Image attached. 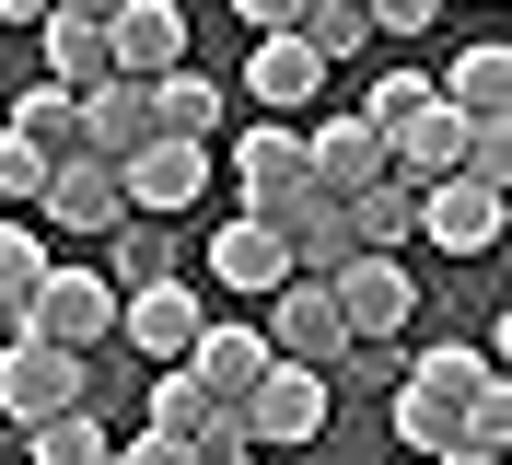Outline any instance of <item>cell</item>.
Here are the masks:
<instances>
[{"label":"cell","instance_id":"cell-5","mask_svg":"<svg viewBox=\"0 0 512 465\" xmlns=\"http://www.w3.org/2000/svg\"><path fill=\"white\" fill-rule=\"evenodd\" d=\"M256 326H268V349H280V361H315V372H338V349H350L338 291H326V279H303V268H291L280 291L256 303Z\"/></svg>","mask_w":512,"mask_h":465},{"label":"cell","instance_id":"cell-28","mask_svg":"<svg viewBox=\"0 0 512 465\" xmlns=\"http://www.w3.org/2000/svg\"><path fill=\"white\" fill-rule=\"evenodd\" d=\"M35 279H47V233L35 221H0V314H24Z\"/></svg>","mask_w":512,"mask_h":465},{"label":"cell","instance_id":"cell-26","mask_svg":"<svg viewBox=\"0 0 512 465\" xmlns=\"http://www.w3.org/2000/svg\"><path fill=\"white\" fill-rule=\"evenodd\" d=\"M105 245H117V268H105V279H117V291H128V279H163V268H175V221L128 210L117 233H105Z\"/></svg>","mask_w":512,"mask_h":465},{"label":"cell","instance_id":"cell-18","mask_svg":"<svg viewBox=\"0 0 512 465\" xmlns=\"http://www.w3.org/2000/svg\"><path fill=\"white\" fill-rule=\"evenodd\" d=\"M268 361H280V349H268V326H210V314H198V338H187V372L210 384V396H245V384H256Z\"/></svg>","mask_w":512,"mask_h":465},{"label":"cell","instance_id":"cell-9","mask_svg":"<svg viewBox=\"0 0 512 465\" xmlns=\"http://www.w3.org/2000/svg\"><path fill=\"white\" fill-rule=\"evenodd\" d=\"M117 338L140 349V361H187V338H198V279H128L117 291Z\"/></svg>","mask_w":512,"mask_h":465},{"label":"cell","instance_id":"cell-30","mask_svg":"<svg viewBox=\"0 0 512 465\" xmlns=\"http://www.w3.org/2000/svg\"><path fill=\"white\" fill-rule=\"evenodd\" d=\"M35 186H47V152H35V140H12V128H0V198H24V210H35Z\"/></svg>","mask_w":512,"mask_h":465},{"label":"cell","instance_id":"cell-19","mask_svg":"<svg viewBox=\"0 0 512 465\" xmlns=\"http://www.w3.org/2000/svg\"><path fill=\"white\" fill-rule=\"evenodd\" d=\"M140 140H163V128H152V93H140V82H94V93H82V152L128 163Z\"/></svg>","mask_w":512,"mask_h":465},{"label":"cell","instance_id":"cell-25","mask_svg":"<svg viewBox=\"0 0 512 465\" xmlns=\"http://www.w3.org/2000/svg\"><path fill=\"white\" fill-rule=\"evenodd\" d=\"M12 140H35L47 163H59V152H82V93H70V82H35V93H12Z\"/></svg>","mask_w":512,"mask_h":465},{"label":"cell","instance_id":"cell-16","mask_svg":"<svg viewBox=\"0 0 512 465\" xmlns=\"http://www.w3.org/2000/svg\"><path fill=\"white\" fill-rule=\"evenodd\" d=\"M384 407H396V442H408V454H443L454 419H466V384H443L431 361H408L396 384H384Z\"/></svg>","mask_w":512,"mask_h":465},{"label":"cell","instance_id":"cell-20","mask_svg":"<svg viewBox=\"0 0 512 465\" xmlns=\"http://www.w3.org/2000/svg\"><path fill=\"white\" fill-rule=\"evenodd\" d=\"M431 93H443L454 117H512V47H501V35H478V47H466Z\"/></svg>","mask_w":512,"mask_h":465},{"label":"cell","instance_id":"cell-37","mask_svg":"<svg viewBox=\"0 0 512 465\" xmlns=\"http://www.w3.org/2000/svg\"><path fill=\"white\" fill-rule=\"evenodd\" d=\"M198 465H256V442H245V454H198Z\"/></svg>","mask_w":512,"mask_h":465},{"label":"cell","instance_id":"cell-35","mask_svg":"<svg viewBox=\"0 0 512 465\" xmlns=\"http://www.w3.org/2000/svg\"><path fill=\"white\" fill-rule=\"evenodd\" d=\"M47 12H59V0H0V24H47Z\"/></svg>","mask_w":512,"mask_h":465},{"label":"cell","instance_id":"cell-3","mask_svg":"<svg viewBox=\"0 0 512 465\" xmlns=\"http://www.w3.org/2000/svg\"><path fill=\"white\" fill-rule=\"evenodd\" d=\"M233 198H245V221H291V198H315L303 128L291 117H245V140H233Z\"/></svg>","mask_w":512,"mask_h":465},{"label":"cell","instance_id":"cell-8","mask_svg":"<svg viewBox=\"0 0 512 465\" xmlns=\"http://www.w3.org/2000/svg\"><path fill=\"white\" fill-rule=\"evenodd\" d=\"M152 431L198 442V454H245V407H233V396H210L187 361H152Z\"/></svg>","mask_w":512,"mask_h":465},{"label":"cell","instance_id":"cell-33","mask_svg":"<svg viewBox=\"0 0 512 465\" xmlns=\"http://www.w3.org/2000/svg\"><path fill=\"white\" fill-rule=\"evenodd\" d=\"M303 12H315V0H233L245 35H303Z\"/></svg>","mask_w":512,"mask_h":465},{"label":"cell","instance_id":"cell-36","mask_svg":"<svg viewBox=\"0 0 512 465\" xmlns=\"http://www.w3.org/2000/svg\"><path fill=\"white\" fill-rule=\"evenodd\" d=\"M59 12H82V24H105V12H117V0H59Z\"/></svg>","mask_w":512,"mask_h":465},{"label":"cell","instance_id":"cell-13","mask_svg":"<svg viewBox=\"0 0 512 465\" xmlns=\"http://www.w3.org/2000/svg\"><path fill=\"white\" fill-rule=\"evenodd\" d=\"M233 93H256V117H303V105L326 93V59L303 47V35H256V59H245Z\"/></svg>","mask_w":512,"mask_h":465},{"label":"cell","instance_id":"cell-12","mask_svg":"<svg viewBox=\"0 0 512 465\" xmlns=\"http://www.w3.org/2000/svg\"><path fill=\"white\" fill-rule=\"evenodd\" d=\"M105 59H117V82L175 70L187 59V12H175V0H117V12H105Z\"/></svg>","mask_w":512,"mask_h":465},{"label":"cell","instance_id":"cell-22","mask_svg":"<svg viewBox=\"0 0 512 465\" xmlns=\"http://www.w3.org/2000/svg\"><path fill=\"white\" fill-rule=\"evenodd\" d=\"M280 245H291V268H303V279H326L338 256H350V198H326V186H315V198H291Z\"/></svg>","mask_w":512,"mask_h":465},{"label":"cell","instance_id":"cell-23","mask_svg":"<svg viewBox=\"0 0 512 465\" xmlns=\"http://www.w3.org/2000/svg\"><path fill=\"white\" fill-rule=\"evenodd\" d=\"M35 47H47V82H70V93L117 82V59H105V24H82V12H47V24H35Z\"/></svg>","mask_w":512,"mask_h":465},{"label":"cell","instance_id":"cell-14","mask_svg":"<svg viewBox=\"0 0 512 465\" xmlns=\"http://www.w3.org/2000/svg\"><path fill=\"white\" fill-rule=\"evenodd\" d=\"M210 279H222V291H245V303H268V291L291 279V245H280V221H245V210H233L222 233H210Z\"/></svg>","mask_w":512,"mask_h":465},{"label":"cell","instance_id":"cell-10","mask_svg":"<svg viewBox=\"0 0 512 465\" xmlns=\"http://www.w3.org/2000/svg\"><path fill=\"white\" fill-rule=\"evenodd\" d=\"M419 245L489 256V245H501V186H489V175H431V186H419Z\"/></svg>","mask_w":512,"mask_h":465},{"label":"cell","instance_id":"cell-6","mask_svg":"<svg viewBox=\"0 0 512 465\" xmlns=\"http://www.w3.org/2000/svg\"><path fill=\"white\" fill-rule=\"evenodd\" d=\"M35 210L59 221L70 245H94V233H117V221H128V186H117V163H105V152H59V163H47V186H35Z\"/></svg>","mask_w":512,"mask_h":465},{"label":"cell","instance_id":"cell-4","mask_svg":"<svg viewBox=\"0 0 512 465\" xmlns=\"http://www.w3.org/2000/svg\"><path fill=\"white\" fill-rule=\"evenodd\" d=\"M326 291H338V326L350 338H396L419 314V279H408V256H373V245H350L338 268H326Z\"/></svg>","mask_w":512,"mask_h":465},{"label":"cell","instance_id":"cell-38","mask_svg":"<svg viewBox=\"0 0 512 465\" xmlns=\"http://www.w3.org/2000/svg\"><path fill=\"white\" fill-rule=\"evenodd\" d=\"M408 465H419V454H408Z\"/></svg>","mask_w":512,"mask_h":465},{"label":"cell","instance_id":"cell-11","mask_svg":"<svg viewBox=\"0 0 512 465\" xmlns=\"http://www.w3.org/2000/svg\"><path fill=\"white\" fill-rule=\"evenodd\" d=\"M117 186H128V210H152V221L198 210V186H210V140H140V152L117 163Z\"/></svg>","mask_w":512,"mask_h":465},{"label":"cell","instance_id":"cell-34","mask_svg":"<svg viewBox=\"0 0 512 465\" xmlns=\"http://www.w3.org/2000/svg\"><path fill=\"white\" fill-rule=\"evenodd\" d=\"M419 465H501V454H478V442H443V454H419Z\"/></svg>","mask_w":512,"mask_h":465},{"label":"cell","instance_id":"cell-7","mask_svg":"<svg viewBox=\"0 0 512 465\" xmlns=\"http://www.w3.org/2000/svg\"><path fill=\"white\" fill-rule=\"evenodd\" d=\"M233 407H245V442H280V454H291V442L326 431V372L315 361H268Z\"/></svg>","mask_w":512,"mask_h":465},{"label":"cell","instance_id":"cell-29","mask_svg":"<svg viewBox=\"0 0 512 465\" xmlns=\"http://www.w3.org/2000/svg\"><path fill=\"white\" fill-rule=\"evenodd\" d=\"M419 105H431V70H384V82H361V117H373V128H408Z\"/></svg>","mask_w":512,"mask_h":465},{"label":"cell","instance_id":"cell-2","mask_svg":"<svg viewBox=\"0 0 512 465\" xmlns=\"http://www.w3.org/2000/svg\"><path fill=\"white\" fill-rule=\"evenodd\" d=\"M94 396V349H47V338H0V419L24 431V419H47V407H82Z\"/></svg>","mask_w":512,"mask_h":465},{"label":"cell","instance_id":"cell-27","mask_svg":"<svg viewBox=\"0 0 512 465\" xmlns=\"http://www.w3.org/2000/svg\"><path fill=\"white\" fill-rule=\"evenodd\" d=\"M303 47H315L326 70L361 59V47H373V12H361V0H315V12H303Z\"/></svg>","mask_w":512,"mask_h":465},{"label":"cell","instance_id":"cell-21","mask_svg":"<svg viewBox=\"0 0 512 465\" xmlns=\"http://www.w3.org/2000/svg\"><path fill=\"white\" fill-rule=\"evenodd\" d=\"M350 245H373V256L419 245V186H408V175H373V186H350Z\"/></svg>","mask_w":512,"mask_h":465},{"label":"cell","instance_id":"cell-17","mask_svg":"<svg viewBox=\"0 0 512 465\" xmlns=\"http://www.w3.org/2000/svg\"><path fill=\"white\" fill-rule=\"evenodd\" d=\"M140 93H152V128H163V140H210V128L233 117V82H210V70H187V59L152 70Z\"/></svg>","mask_w":512,"mask_h":465},{"label":"cell","instance_id":"cell-15","mask_svg":"<svg viewBox=\"0 0 512 465\" xmlns=\"http://www.w3.org/2000/svg\"><path fill=\"white\" fill-rule=\"evenodd\" d=\"M303 175H315L326 198L373 186V175H384V128L361 117V105H350V117H326V128H303Z\"/></svg>","mask_w":512,"mask_h":465},{"label":"cell","instance_id":"cell-24","mask_svg":"<svg viewBox=\"0 0 512 465\" xmlns=\"http://www.w3.org/2000/svg\"><path fill=\"white\" fill-rule=\"evenodd\" d=\"M24 465H105V419H94V396H82V407H47V419H24Z\"/></svg>","mask_w":512,"mask_h":465},{"label":"cell","instance_id":"cell-31","mask_svg":"<svg viewBox=\"0 0 512 465\" xmlns=\"http://www.w3.org/2000/svg\"><path fill=\"white\" fill-rule=\"evenodd\" d=\"M105 465H198V442H175V431H140V442H105Z\"/></svg>","mask_w":512,"mask_h":465},{"label":"cell","instance_id":"cell-1","mask_svg":"<svg viewBox=\"0 0 512 465\" xmlns=\"http://www.w3.org/2000/svg\"><path fill=\"white\" fill-rule=\"evenodd\" d=\"M12 326H24V338H47V349H105V338H117V279L47 256V279L24 291V314H12Z\"/></svg>","mask_w":512,"mask_h":465},{"label":"cell","instance_id":"cell-32","mask_svg":"<svg viewBox=\"0 0 512 465\" xmlns=\"http://www.w3.org/2000/svg\"><path fill=\"white\" fill-rule=\"evenodd\" d=\"M361 12H373V35H431L443 24V0H361Z\"/></svg>","mask_w":512,"mask_h":465}]
</instances>
